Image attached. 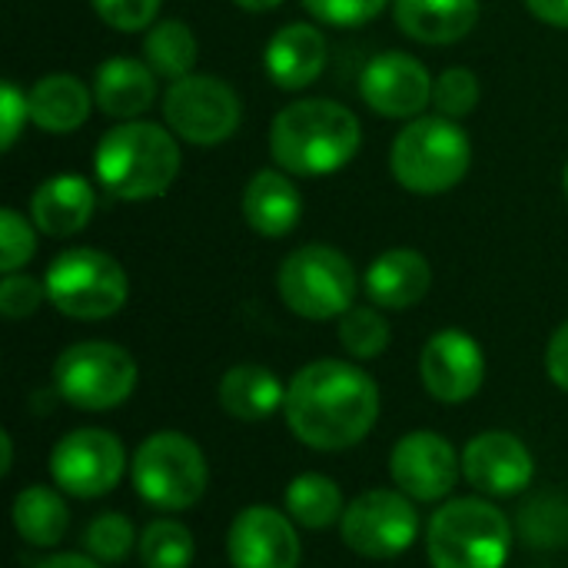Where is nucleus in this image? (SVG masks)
<instances>
[{
	"label": "nucleus",
	"instance_id": "obj_1",
	"mask_svg": "<svg viewBox=\"0 0 568 568\" xmlns=\"http://www.w3.org/2000/svg\"><path fill=\"white\" fill-rule=\"evenodd\" d=\"M293 436L320 453H339L369 436L379 416V389L369 373L343 359H316L286 386Z\"/></svg>",
	"mask_w": 568,
	"mask_h": 568
},
{
	"label": "nucleus",
	"instance_id": "obj_2",
	"mask_svg": "<svg viewBox=\"0 0 568 568\" xmlns=\"http://www.w3.org/2000/svg\"><path fill=\"white\" fill-rule=\"evenodd\" d=\"M363 130L353 110L336 100H300L276 113L270 153L293 176H329L359 150Z\"/></svg>",
	"mask_w": 568,
	"mask_h": 568
},
{
	"label": "nucleus",
	"instance_id": "obj_3",
	"mask_svg": "<svg viewBox=\"0 0 568 568\" xmlns=\"http://www.w3.org/2000/svg\"><path fill=\"white\" fill-rule=\"evenodd\" d=\"M97 180L116 200L163 196L180 173V143L170 130L146 120H126L97 143Z\"/></svg>",
	"mask_w": 568,
	"mask_h": 568
},
{
	"label": "nucleus",
	"instance_id": "obj_4",
	"mask_svg": "<svg viewBox=\"0 0 568 568\" xmlns=\"http://www.w3.org/2000/svg\"><path fill=\"white\" fill-rule=\"evenodd\" d=\"M473 163L466 130L449 116H416L403 126L389 150V170L409 193L436 196L453 190Z\"/></svg>",
	"mask_w": 568,
	"mask_h": 568
},
{
	"label": "nucleus",
	"instance_id": "obj_5",
	"mask_svg": "<svg viewBox=\"0 0 568 568\" xmlns=\"http://www.w3.org/2000/svg\"><path fill=\"white\" fill-rule=\"evenodd\" d=\"M513 549L509 519L486 499L446 503L426 529L433 568H503Z\"/></svg>",
	"mask_w": 568,
	"mask_h": 568
},
{
	"label": "nucleus",
	"instance_id": "obj_6",
	"mask_svg": "<svg viewBox=\"0 0 568 568\" xmlns=\"http://www.w3.org/2000/svg\"><path fill=\"white\" fill-rule=\"evenodd\" d=\"M47 300L70 320L97 323L123 310L130 280L123 266L90 246L63 250L43 276Z\"/></svg>",
	"mask_w": 568,
	"mask_h": 568
},
{
	"label": "nucleus",
	"instance_id": "obj_7",
	"mask_svg": "<svg viewBox=\"0 0 568 568\" xmlns=\"http://www.w3.org/2000/svg\"><path fill=\"white\" fill-rule=\"evenodd\" d=\"M206 459L183 433H153L133 453V486L143 503L180 513L206 493Z\"/></svg>",
	"mask_w": 568,
	"mask_h": 568
},
{
	"label": "nucleus",
	"instance_id": "obj_8",
	"mask_svg": "<svg viewBox=\"0 0 568 568\" xmlns=\"http://www.w3.org/2000/svg\"><path fill=\"white\" fill-rule=\"evenodd\" d=\"M53 389L73 409L103 413L130 399L136 389V363L116 343H77L53 363Z\"/></svg>",
	"mask_w": 568,
	"mask_h": 568
},
{
	"label": "nucleus",
	"instance_id": "obj_9",
	"mask_svg": "<svg viewBox=\"0 0 568 568\" xmlns=\"http://www.w3.org/2000/svg\"><path fill=\"white\" fill-rule=\"evenodd\" d=\"M280 296L303 320H333L353 310L356 270L353 263L323 243L293 250L280 266Z\"/></svg>",
	"mask_w": 568,
	"mask_h": 568
},
{
	"label": "nucleus",
	"instance_id": "obj_10",
	"mask_svg": "<svg viewBox=\"0 0 568 568\" xmlns=\"http://www.w3.org/2000/svg\"><path fill=\"white\" fill-rule=\"evenodd\" d=\"M163 116L180 140L196 146H216L236 133L243 106L233 87L220 77L190 73L170 83L163 97Z\"/></svg>",
	"mask_w": 568,
	"mask_h": 568
},
{
	"label": "nucleus",
	"instance_id": "obj_11",
	"mask_svg": "<svg viewBox=\"0 0 568 568\" xmlns=\"http://www.w3.org/2000/svg\"><path fill=\"white\" fill-rule=\"evenodd\" d=\"M343 542L366 559L403 556L419 536V516L406 493L373 489L356 496L339 519Z\"/></svg>",
	"mask_w": 568,
	"mask_h": 568
},
{
	"label": "nucleus",
	"instance_id": "obj_12",
	"mask_svg": "<svg viewBox=\"0 0 568 568\" xmlns=\"http://www.w3.org/2000/svg\"><path fill=\"white\" fill-rule=\"evenodd\" d=\"M126 469L123 443L106 429H73L50 453L53 483L77 499L106 496Z\"/></svg>",
	"mask_w": 568,
	"mask_h": 568
},
{
	"label": "nucleus",
	"instance_id": "obj_13",
	"mask_svg": "<svg viewBox=\"0 0 568 568\" xmlns=\"http://www.w3.org/2000/svg\"><path fill=\"white\" fill-rule=\"evenodd\" d=\"M389 476L399 486V493H406L409 499L439 503L456 489L459 456L449 439H443L439 433L419 429V433L403 436L393 446Z\"/></svg>",
	"mask_w": 568,
	"mask_h": 568
},
{
	"label": "nucleus",
	"instance_id": "obj_14",
	"mask_svg": "<svg viewBox=\"0 0 568 568\" xmlns=\"http://www.w3.org/2000/svg\"><path fill=\"white\" fill-rule=\"evenodd\" d=\"M419 376L433 399L466 403L486 379L483 346L463 329H439L419 356Z\"/></svg>",
	"mask_w": 568,
	"mask_h": 568
},
{
	"label": "nucleus",
	"instance_id": "obj_15",
	"mask_svg": "<svg viewBox=\"0 0 568 568\" xmlns=\"http://www.w3.org/2000/svg\"><path fill=\"white\" fill-rule=\"evenodd\" d=\"M363 100L389 120H416L426 103L433 100V77L429 70L399 50H386L373 57L359 80Z\"/></svg>",
	"mask_w": 568,
	"mask_h": 568
},
{
	"label": "nucleus",
	"instance_id": "obj_16",
	"mask_svg": "<svg viewBox=\"0 0 568 568\" xmlns=\"http://www.w3.org/2000/svg\"><path fill=\"white\" fill-rule=\"evenodd\" d=\"M226 552L233 568H296L300 536L283 513L270 506H250L233 519Z\"/></svg>",
	"mask_w": 568,
	"mask_h": 568
},
{
	"label": "nucleus",
	"instance_id": "obj_17",
	"mask_svg": "<svg viewBox=\"0 0 568 568\" xmlns=\"http://www.w3.org/2000/svg\"><path fill=\"white\" fill-rule=\"evenodd\" d=\"M463 473L473 489L493 499H506V496H519L529 489L536 463L523 439L496 429V433H483L469 439L463 453Z\"/></svg>",
	"mask_w": 568,
	"mask_h": 568
},
{
	"label": "nucleus",
	"instance_id": "obj_18",
	"mask_svg": "<svg viewBox=\"0 0 568 568\" xmlns=\"http://www.w3.org/2000/svg\"><path fill=\"white\" fill-rule=\"evenodd\" d=\"M263 63L280 90H303L326 67V37L313 23H286L270 37Z\"/></svg>",
	"mask_w": 568,
	"mask_h": 568
},
{
	"label": "nucleus",
	"instance_id": "obj_19",
	"mask_svg": "<svg viewBox=\"0 0 568 568\" xmlns=\"http://www.w3.org/2000/svg\"><path fill=\"white\" fill-rule=\"evenodd\" d=\"M433 286L429 260L416 250H386L366 270V293L383 310H409Z\"/></svg>",
	"mask_w": 568,
	"mask_h": 568
},
{
	"label": "nucleus",
	"instance_id": "obj_20",
	"mask_svg": "<svg viewBox=\"0 0 568 568\" xmlns=\"http://www.w3.org/2000/svg\"><path fill=\"white\" fill-rule=\"evenodd\" d=\"M93 100L106 116L133 120L146 113L156 100V73L150 63L133 57H113L97 67L93 77Z\"/></svg>",
	"mask_w": 568,
	"mask_h": 568
},
{
	"label": "nucleus",
	"instance_id": "obj_21",
	"mask_svg": "<svg viewBox=\"0 0 568 568\" xmlns=\"http://www.w3.org/2000/svg\"><path fill=\"white\" fill-rule=\"evenodd\" d=\"M97 210V196L83 176L60 173L37 186L30 200V216L47 236H73L80 233Z\"/></svg>",
	"mask_w": 568,
	"mask_h": 568
},
{
	"label": "nucleus",
	"instance_id": "obj_22",
	"mask_svg": "<svg viewBox=\"0 0 568 568\" xmlns=\"http://www.w3.org/2000/svg\"><path fill=\"white\" fill-rule=\"evenodd\" d=\"M243 216L260 236L280 240L296 230L303 216V196L286 173L260 170L243 190Z\"/></svg>",
	"mask_w": 568,
	"mask_h": 568
},
{
	"label": "nucleus",
	"instance_id": "obj_23",
	"mask_svg": "<svg viewBox=\"0 0 568 568\" xmlns=\"http://www.w3.org/2000/svg\"><path fill=\"white\" fill-rule=\"evenodd\" d=\"M479 20V0H396V23L419 43H456Z\"/></svg>",
	"mask_w": 568,
	"mask_h": 568
},
{
	"label": "nucleus",
	"instance_id": "obj_24",
	"mask_svg": "<svg viewBox=\"0 0 568 568\" xmlns=\"http://www.w3.org/2000/svg\"><path fill=\"white\" fill-rule=\"evenodd\" d=\"M220 406L233 419L260 423L270 419L280 406H286V389L276 379V373H270L266 366L240 363L226 369V376L220 379Z\"/></svg>",
	"mask_w": 568,
	"mask_h": 568
},
{
	"label": "nucleus",
	"instance_id": "obj_25",
	"mask_svg": "<svg viewBox=\"0 0 568 568\" xmlns=\"http://www.w3.org/2000/svg\"><path fill=\"white\" fill-rule=\"evenodd\" d=\"M27 103H30V120L47 133H70L90 116V93L70 73L40 77L30 87Z\"/></svg>",
	"mask_w": 568,
	"mask_h": 568
},
{
	"label": "nucleus",
	"instance_id": "obj_26",
	"mask_svg": "<svg viewBox=\"0 0 568 568\" xmlns=\"http://www.w3.org/2000/svg\"><path fill=\"white\" fill-rule=\"evenodd\" d=\"M70 526L67 503L50 486H30L13 499V529L37 549H53Z\"/></svg>",
	"mask_w": 568,
	"mask_h": 568
},
{
	"label": "nucleus",
	"instance_id": "obj_27",
	"mask_svg": "<svg viewBox=\"0 0 568 568\" xmlns=\"http://www.w3.org/2000/svg\"><path fill=\"white\" fill-rule=\"evenodd\" d=\"M286 513L306 529H326L343 519V493L329 476L303 473L286 486Z\"/></svg>",
	"mask_w": 568,
	"mask_h": 568
},
{
	"label": "nucleus",
	"instance_id": "obj_28",
	"mask_svg": "<svg viewBox=\"0 0 568 568\" xmlns=\"http://www.w3.org/2000/svg\"><path fill=\"white\" fill-rule=\"evenodd\" d=\"M146 63L166 80H183L196 67V37L183 20H160L143 40Z\"/></svg>",
	"mask_w": 568,
	"mask_h": 568
},
{
	"label": "nucleus",
	"instance_id": "obj_29",
	"mask_svg": "<svg viewBox=\"0 0 568 568\" xmlns=\"http://www.w3.org/2000/svg\"><path fill=\"white\" fill-rule=\"evenodd\" d=\"M519 536L529 549H566L568 546V496L549 489L523 503Z\"/></svg>",
	"mask_w": 568,
	"mask_h": 568
},
{
	"label": "nucleus",
	"instance_id": "obj_30",
	"mask_svg": "<svg viewBox=\"0 0 568 568\" xmlns=\"http://www.w3.org/2000/svg\"><path fill=\"white\" fill-rule=\"evenodd\" d=\"M140 562L146 568H190L193 566V532L183 523L156 519L140 536Z\"/></svg>",
	"mask_w": 568,
	"mask_h": 568
},
{
	"label": "nucleus",
	"instance_id": "obj_31",
	"mask_svg": "<svg viewBox=\"0 0 568 568\" xmlns=\"http://www.w3.org/2000/svg\"><path fill=\"white\" fill-rule=\"evenodd\" d=\"M339 343L356 359H376L389 346V323L373 306H353L339 316Z\"/></svg>",
	"mask_w": 568,
	"mask_h": 568
},
{
	"label": "nucleus",
	"instance_id": "obj_32",
	"mask_svg": "<svg viewBox=\"0 0 568 568\" xmlns=\"http://www.w3.org/2000/svg\"><path fill=\"white\" fill-rule=\"evenodd\" d=\"M83 546L97 562H123L133 552V526L120 513H103L87 526Z\"/></svg>",
	"mask_w": 568,
	"mask_h": 568
},
{
	"label": "nucleus",
	"instance_id": "obj_33",
	"mask_svg": "<svg viewBox=\"0 0 568 568\" xmlns=\"http://www.w3.org/2000/svg\"><path fill=\"white\" fill-rule=\"evenodd\" d=\"M433 103L449 120L469 116L476 110V103H479V80H476V73L466 70V67H449L433 83Z\"/></svg>",
	"mask_w": 568,
	"mask_h": 568
},
{
	"label": "nucleus",
	"instance_id": "obj_34",
	"mask_svg": "<svg viewBox=\"0 0 568 568\" xmlns=\"http://www.w3.org/2000/svg\"><path fill=\"white\" fill-rule=\"evenodd\" d=\"M37 253L33 226L17 210H0V270L17 273Z\"/></svg>",
	"mask_w": 568,
	"mask_h": 568
},
{
	"label": "nucleus",
	"instance_id": "obj_35",
	"mask_svg": "<svg viewBox=\"0 0 568 568\" xmlns=\"http://www.w3.org/2000/svg\"><path fill=\"white\" fill-rule=\"evenodd\" d=\"M47 300V286L23 273H7L0 283V313L7 320H27Z\"/></svg>",
	"mask_w": 568,
	"mask_h": 568
},
{
	"label": "nucleus",
	"instance_id": "obj_36",
	"mask_svg": "<svg viewBox=\"0 0 568 568\" xmlns=\"http://www.w3.org/2000/svg\"><path fill=\"white\" fill-rule=\"evenodd\" d=\"M90 3L103 23H110L113 30H123V33L153 27V20L160 13V0H90Z\"/></svg>",
	"mask_w": 568,
	"mask_h": 568
},
{
	"label": "nucleus",
	"instance_id": "obj_37",
	"mask_svg": "<svg viewBox=\"0 0 568 568\" xmlns=\"http://www.w3.org/2000/svg\"><path fill=\"white\" fill-rule=\"evenodd\" d=\"M389 0H303V7L329 27H359L373 20Z\"/></svg>",
	"mask_w": 568,
	"mask_h": 568
},
{
	"label": "nucleus",
	"instance_id": "obj_38",
	"mask_svg": "<svg viewBox=\"0 0 568 568\" xmlns=\"http://www.w3.org/2000/svg\"><path fill=\"white\" fill-rule=\"evenodd\" d=\"M30 116L27 93H20L10 80L0 87V150H10Z\"/></svg>",
	"mask_w": 568,
	"mask_h": 568
},
{
	"label": "nucleus",
	"instance_id": "obj_39",
	"mask_svg": "<svg viewBox=\"0 0 568 568\" xmlns=\"http://www.w3.org/2000/svg\"><path fill=\"white\" fill-rule=\"evenodd\" d=\"M546 369H549V379L566 389L568 393V323H562L552 339H549V349H546Z\"/></svg>",
	"mask_w": 568,
	"mask_h": 568
},
{
	"label": "nucleus",
	"instance_id": "obj_40",
	"mask_svg": "<svg viewBox=\"0 0 568 568\" xmlns=\"http://www.w3.org/2000/svg\"><path fill=\"white\" fill-rule=\"evenodd\" d=\"M526 7H529L532 17H539L542 23L568 30V0H526Z\"/></svg>",
	"mask_w": 568,
	"mask_h": 568
},
{
	"label": "nucleus",
	"instance_id": "obj_41",
	"mask_svg": "<svg viewBox=\"0 0 568 568\" xmlns=\"http://www.w3.org/2000/svg\"><path fill=\"white\" fill-rule=\"evenodd\" d=\"M37 568H100V562L93 556H77V552H60L43 559Z\"/></svg>",
	"mask_w": 568,
	"mask_h": 568
},
{
	"label": "nucleus",
	"instance_id": "obj_42",
	"mask_svg": "<svg viewBox=\"0 0 568 568\" xmlns=\"http://www.w3.org/2000/svg\"><path fill=\"white\" fill-rule=\"evenodd\" d=\"M0 446H3V463H0V473L7 476V473H10V466H13V439H10V433H3V436H0Z\"/></svg>",
	"mask_w": 568,
	"mask_h": 568
},
{
	"label": "nucleus",
	"instance_id": "obj_43",
	"mask_svg": "<svg viewBox=\"0 0 568 568\" xmlns=\"http://www.w3.org/2000/svg\"><path fill=\"white\" fill-rule=\"evenodd\" d=\"M243 10H253V13H263V10H276L283 0H236Z\"/></svg>",
	"mask_w": 568,
	"mask_h": 568
},
{
	"label": "nucleus",
	"instance_id": "obj_44",
	"mask_svg": "<svg viewBox=\"0 0 568 568\" xmlns=\"http://www.w3.org/2000/svg\"><path fill=\"white\" fill-rule=\"evenodd\" d=\"M566 196H568V166H566Z\"/></svg>",
	"mask_w": 568,
	"mask_h": 568
}]
</instances>
